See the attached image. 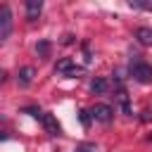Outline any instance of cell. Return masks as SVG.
<instances>
[{"label": "cell", "mask_w": 152, "mask_h": 152, "mask_svg": "<svg viewBox=\"0 0 152 152\" xmlns=\"http://www.w3.org/2000/svg\"><path fill=\"white\" fill-rule=\"evenodd\" d=\"M43 12V2L40 0H26V19L28 21H36Z\"/></svg>", "instance_id": "52a82bcc"}, {"label": "cell", "mask_w": 152, "mask_h": 152, "mask_svg": "<svg viewBox=\"0 0 152 152\" xmlns=\"http://www.w3.org/2000/svg\"><path fill=\"white\" fill-rule=\"evenodd\" d=\"M76 152H95V145H93V142H81V145L76 147Z\"/></svg>", "instance_id": "8fae6325"}, {"label": "cell", "mask_w": 152, "mask_h": 152, "mask_svg": "<svg viewBox=\"0 0 152 152\" xmlns=\"http://www.w3.org/2000/svg\"><path fill=\"white\" fill-rule=\"evenodd\" d=\"M10 33H12V10L10 5H2L0 7V45L10 38Z\"/></svg>", "instance_id": "277c9868"}, {"label": "cell", "mask_w": 152, "mask_h": 152, "mask_svg": "<svg viewBox=\"0 0 152 152\" xmlns=\"http://www.w3.org/2000/svg\"><path fill=\"white\" fill-rule=\"evenodd\" d=\"M150 142H152V135H150Z\"/></svg>", "instance_id": "2e32d148"}, {"label": "cell", "mask_w": 152, "mask_h": 152, "mask_svg": "<svg viewBox=\"0 0 152 152\" xmlns=\"http://www.w3.org/2000/svg\"><path fill=\"white\" fill-rule=\"evenodd\" d=\"M36 50H38L43 57H48V52H50V43H45V40H43V43H38V48H36Z\"/></svg>", "instance_id": "7c38bea8"}, {"label": "cell", "mask_w": 152, "mask_h": 152, "mask_svg": "<svg viewBox=\"0 0 152 152\" xmlns=\"http://www.w3.org/2000/svg\"><path fill=\"white\" fill-rule=\"evenodd\" d=\"M0 81H2V71H0Z\"/></svg>", "instance_id": "9a60e30c"}, {"label": "cell", "mask_w": 152, "mask_h": 152, "mask_svg": "<svg viewBox=\"0 0 152 152\" xmlns=\"http://www.w3.org/2000/svg\"><path fill=\"white\" fill-rule=\"evenodd\" d=\"M90 116L95 119V121H100V124H109L112 119H114V109L109 107V104H95L93 109H90Z\"/></svg>", "instance_id": "5b68a950"}, {"label": "cell", "mask_w": 152, "mask_h": 152, "mask_svg": "<svg viewBox=\"0 0 152 152\" xmlns=\"http://www.w3.org/2000/svg\"><path fill=\"white\" fill-rule=\"evenodd\" d=\"M17 81H19V86H21V88H28V86H31V81H33V69H31V66H24V69L17 74Z\"/></svg>", "instance_id": "9c48e42d"}, {"label": "cell", "mask_w": 152, "mask_h": 152, "mask_svg": "<svg viewBox=\"0 0 152 152\" xmlns=\"http://www.w3.org/2000/svg\"><path fill=\"white\" fill-rule=\"evenodd\" d=\"M81 124H83V126H88V124H90V112H86V109L81 112Z\"/></svg>", "instance_id": "4fadbf2b"}, {"label": "cell", "mask_w": 152, "mask_h": 152, "mask_svg": "<svg viewBox=\"0 0 152 152\" xmlns=\"http://www.w3.org/2000/svg\"><path fill=\"white\" fill-rule=\"evenodd\" d=\"M116 102H119V107H121V112H124L126 116H131V114H133L131 102H128V93H126V88H124L121 83L116 86Z\"/></svg>", "instance_id": "8992f818"}, {"label": "cell", "mask_w": 152, "mask_h": 152, "mask_svg": "<svg viewBox=\"0 0 152 152\" xmlns=\"http://www.w3.org/2000/svg\"><path fill=\"white\" fill-rule=\"evenodd\" d=\"M26 112H31V114L43 124V128H45V133H48V135H59V131H62V128H59L57 119H55L50 112H40V109H36V107H28Z\"/></svg>", "instance_id": "6da1fadb"}, {"label": "cell", "mask_w": 152, "mask_h": 152, "mask_svg": "<svg viewBox=\"0 0 152 152\" xmlns=\"http://www.w3.org/2000/svg\"><path fill=\"white\" fill-rule=\"evenodd\" d=\"M135 40L140 45H145V48H152V28H147V26L135 28Z\"/></svg>", "instance_id": "ba28073f"}, {"label": "cell", "mask_w": 152, "mask_h": 152, "mask_svg": "<svg viewBox=\"0 0 152 152\" xmlns=\"http://www.w3.org/2000/svg\"><path fill=\"white\" fill-rule=\"evenodd\" d=\"M135 59H131V76L138 83H152V66L142 59H138V55H133Z\"/></svg>", "instance_id": "7a4b0ae2"}, {"label": "cell", "mask_w": 152, "mask_h": 152, "mask_svg": "<svg viewBox=\"0 0 152 152\" xmlns=\"http://www.w3.org/2000/svg\"><path fill=\"white\" fill-rule=\"evenodd\" d=\"M55 74H59V76H66V78H78L81 74H83V66H76L69 57H64V59H59L57 62V66H55Z\"/></svg>", "instance_id": "3957f363"}, {"label": "cell", "mask_w": 152, "mask_h": 152, "mask_svg": "<svg viewBox=\"0 0 152 152\" xmlns=\"http://www.w3.org/2000/svg\"><path fill=\"white\" fill-rule=\"evenodd\" d=\"M107 88H109L107 78H95V81L90 83V90H93L95 95H104V93H107Z\"/></svg>", "instance_id": "30bf717a"}, {"label": "cell", "mask_w": 152, "mask_h": 152, "mask_svg": "<svg viewBox=\"0 0 152 152\" xmlns=\"http://www.w3.org/2000/svg\"><path fill=\"white\" fill-rule=\"evenodd\" d=\"M5 138H7V133H2V131H0V142H2Z\"/></svg>", "instance_id": "5bb4252c"}]
</instances>
